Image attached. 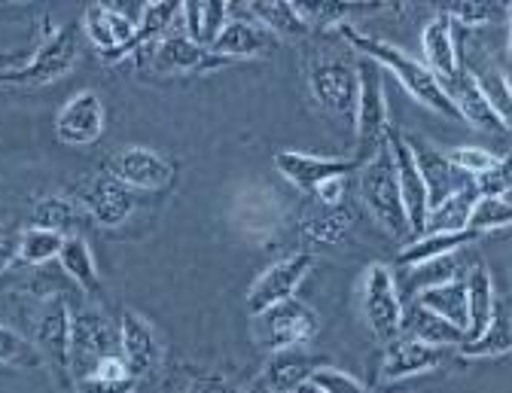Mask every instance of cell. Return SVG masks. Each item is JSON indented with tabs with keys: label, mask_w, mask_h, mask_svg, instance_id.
<instances>
[{
	"label": "cell",
	"mask_w": 512,
	"mask_h": 393,
	"mask_svg": "<svg viewBox=\"0 0 512 393\" xmlns=\"http://www.w3.org/2000/svg\"><path fill=\"white\" fill-rule=\"evenodd\" d=\"M339 31H342V37H345L357 52H363L366 58L378 61L384 71H391V74L400 80V86H403L418 104H424V107H430V110H436V113H442V116H448V119H461L458 110H455V104L448 101L442 83L433 77V71L427 68V64H421L418 58H412L409 52H403L400 46H394V43H388V40H378V37H369V34L357 31L354 25H342Z\"/></svg>",
	"instance_id": "cell-1"
},
{
	"label": "cell",
	"mask_w": 512,
	"mask_h": 393,
	"mask_svg": "<svg viewBox=\"0 0 512 393\" xmlns=\"http://www.w3.org/2000/svg\"><path fill=\"white\" fill-rule=\"evenodd\" d=\"M360 195H363L366 208L372 211V217L378 220V226L384 232H391L394 238L412 235L409 214L403 205V192H400V180H397V168H394L388 144H384L360 168Z\"/></svg>",
	"instance_id": "cell-2"
},
{
	"label": "cell",
	"mask_w": 512,
	"mask_h": 393,
	"mask_svg": "<svg viewBox=\"0 0 512 393\" xmlns=\"http://www.w3.org/2000/svg\"><path fill=\"white\" fill-rule=\"evenodd\" d=\"M360 74V95H357V113H354V125H357V162L360 168L388 144V98H384V83H381V71L369 61L357 64Z\"/></svg>",
	"instance_id": "cell-3"
},
{
	"label": "cell",
	"mask_w": 512,
	"mask_h": 393,
	"mask_svg": "<svg viewBox=\"0 0 512 393\" xmlns=\"http://www.w3.org/2000/svg\"><path fill=\"white\" fill-rule=\"evenodd\" d=\"M83 28L80 25H64L61 31H55L34 55L31 61H25L16 71H4L0 74V83H16V86H49L55 80H61L68 74L77 58H80V40Z\"/></svg>",
	"instance_id": "cell-4"
},
{
	"label": "cell",
	"mask_w": 512,
	"mask_h": 393,
	"mask_svg": "<svg viewBox=\"0 0 512 393\" xmlns=\"http://www.w3.org/2000/svg\"><path fill=\"white\" fill-rule=\"evenodd\" d=\"M122 357L119 333L98 308H83L71 317V375L74 381L95 375V369L110 360Z\"/></svg>",
	"instance_id": "cell-5"
},
{
	"label": "cell",
	"mask_w": 512,
	"mask_h": 393,
	"mask_svg": "<svg viewBox=\"0 0 512 393\" xmlns=\"http://www.w3.org/2000/svg\"><path fill=\"white\" fill-rule=\"evenodd\" d=\"M363 317L369 323V330L384 345L400 339V333H403L406 308H403V299L397 293L394 272L388 266H381V262L369 266L363 275Z\"/></svg>",
	"instance_id": "cell-6"
},
{
	"label": "cell",
	"mask_w": 512,
	"mask_h": 393,
	"mask_svg": "<svg viewBox=\"0 0 512 393\" xmlns=\"http://www.w3.org/2000/svg\"><path fill=\"white\" fill-rule=\"evenodd\" d=\"M308 86L314 101L327 113L354 119L360 95V74L354 64L342 58H317L308 68Z\"/></svg>",
	"instance_id": "cell-7"
},
{
	"label": "cell",
	"mask_w": 512,
	"mask_h": 393,
	"mask_svg": "<svg viewBox=\"0 0 512 393\" xmlns=\"http://www.w3.org/2000/svg\"><path fill=\"white\" fill-rule=\"evenodd\" d=\"M317 326H320V320L305 302L287 299L263 314H256V339H260L269 351L281 354V351L311 342Z\"/></svg>",
	"instance_id": "cell-8"
},
{
	"label": "cell",
	"mask_w": 512,
	"mask_h": 393,
	"mask_svg": "<svg viewBox=\"0 0 512 393\" xmlns=\"http://www.w3.org/2000/svg\"><path fill=\"white\" fill-rule=\"evenodd\" d=\"M71 311L64 299L52 296L37 311L34 323V345L43 357V363L52 369V375L61 384H71Z\"/></svg>",
	"instance_id": "cell-9"
},
{
	"label": "cell",
	"mask_w": 512,
	"mask_h": 393,
	"mask_svg": "<svg viewBox=\"0 0 512 393\" xmlns=\"http://www.w3.org/2000/svg\"><path fill=\"white\" fill-rule=\"evenodd\" d=\"M311 266H314V256L311 253H293L287 259L272 262V266L253 281V287L247 293V311L256 317V314H263V311H269V308L293 299L296 290H299V284L311 272Z\"/></svg>",
	"instance_id": "cell-10"
},
{
	"label": "cell",
	"mask_w": 512,
	"mask_h": 393,
	"mask_svg": "<svg viewBox=\"0 0 512 393\" xmlns=\"http://www.w3.org/2000/svg\"><path fill=\"white\" fill-rule=\"evenodd\" d=\"M83 31L104 61H119L125 55H132L138 19L122 13L113 4H92L83 16Z\"/></svg>",
	"instance_id": "cell-11"
},
{
	"label": "cell",
	"mask_w": 512,
	"mask_h": 393,
	"mask_svg": "<svg viewBox=\"0 0 512 393\" xmlns=\"http://www.w3.org/2000/svg\"><path fill=\"white\" fill-rule=\"evenodd\" d=\"M388 150H391V159H394V168H397V180H400V192H403V205H406V214H409L412 235L421 238L424 226H427V214H430L427 186H424V177L418 171L409 138L394 125L388 128Z\"/></svg>",
	"instance_id": "cell-12"
},
{
	"label": "cell",
	"mask_w": 512,
	"mask_h": 393,
	"mask_svg": "<svg viewBox=\"0 0 512 393\" xmlns=\"http://www.w3.org/2000/svg\"><path fill=\"white\" fill-rule=\"evenodd\" d=\"M229 58H220L211 49L192 43L186 34H168L150 49V71L156 74H211L226 68Z\"/></svg>",
	"instance_id": "cell-13"
},
{
	"label": "cell",
	"mask_w": 512,
	"mask_h": 393,
	"mask_svg": "<svg viewBox=\"0 0 512 393\" xmlns=\"http://www.w3.org/2000/svg\"><path fill=\"white\" fill-rule=\"evenodd\" d=\"M80 208L98 223V226H122L135 211L132 189L113 174H98L80 189Z\"/></svg>",
	"instance_id": "cell-14"
},
{
	"label": "cell",
	"mask_w": 512,
	"mask_h": 393,
	"mask_svg": "<svg viewBox=\"0 0 512 393\" xmlns=\"http://www.w3.org/2000/svg\"><path fill=\"white\" fill-rule=\"evenodd\" d=\"M275 168L302 192H314L320 183L360 171V162L357 159H339V156H314V153L281 150L275 156Z\"/></svg>",
	"instance_id": "cell-15"
},
{
	"label": "cell",
	"mask_w": 512,
	"mask_h": 393,
	"mask_svg": "<svg viewBox=\"0 0 512 393\" xmlns=\"http://www.w3.org/2000/svg\"><path fill=\"white\" fill-rule=\"evenodd\" d=\"M101 131H104V104H101V95L92 89L77 92L61 107V113L55 119V135L68 147L95 144L101 138Z\"/></svg>",
	"instance_id": "cell-16"
},
{
	"label": "cell",
	"mask_w": 512,
	"mask_h": 393,
	"mask_svg": "<svg viewBox=\"0 0 512 393\" xmlns=\"http://www.w3.org/2000/svg\"><path fill=\"white\" fill-rule=\"evenodd\" d=\"M119 351H122V360L128 366V375H132L135 381L150 375L162 357L159 339L153 333L150 320L132 308H125L119 317Z\"/></svg>",
	"instance_id": "cell-17"
},
{
	"label": "cell",
	"mask_w": 512,
	"mask_h": 393,
	"mask_svg": "<svg viewBox=\"0 0 512 393\" xmlns=\"http://www.w3.org/2000/svg\"><path fill=\"white\" fill-rule=\"evenodd\" d=\"M409 147H412V153H415L418 171H421L424 186H427V205H430V211H433L436 205H442L445 199H452V195H455L458 189H464L467 183H473V180H467L452 162H448V156H445L442 150L430 147L427 141L409 138Z\"/></svg>",
	"instance_id": "cell-18"
},
{
	"label": "cell",
	"mask_w": 512,
	"mask_h": 393,
	"mask_svg": "<svg viewBox=\"0 0 512 393\" xmlns=\"http://www.w3.org/2000/svg\"><path fill=\"white\" fill-rule=\"evenodd\" d=\"M421 46H424V58L427 68L433 71V77L439 83H448L461 74V55H458V40H455V22L448 13H436L421 34Z\"/></svg>",
	"instance_id": "cell-19"
},
{
	"label": "cell",
	"mask_w": 512,
	"mask_h": 393,
	"mask_svg": "<svg viewBox=\"0 0 512 393\" xmlns=\"http://www.w3.org/2000/svg\"><path fill=\"white\" fill-rule=\"evenodd\" d=\"M113 177L122 180L128 189H165L174 177V168L165 156L147 147H125L113 159Z\"/></svg>",
	"instance_id": "cell-20"
},
{
	"label": "cell",
	"mask_w": 512,
	"mask_h": 393,
	"mask_svg": "<svg viewBox=\"0 0 512 393\" xmlns=\"http://www.w3.org/2000/svg\"><path fill=\"white\" fill-rule=\"evenodd\" d=\"M442 89H445L448 101L455 104L458 116L464 122H470L473 128H482V131H506L503 122H500V116H497V110L491 107L488 95L482 92L479 80L467 68H461V74L455 80L442 83Z\"/></svg>",
	"instance_id": "cell-21"
},
{
	"label": "cell",
	"mask_w": 512,
	"mask_h": 393,
	"mask_svg": "<svg viewBox=\"0 0 512 393\" xmlns=\"http://www.w3.org/2000/svg\"><path fill=\"white\" fill-rule=\"evenodd\" d=\"M445 360L442 348H430L412 336H400L394 342H388V351H384V363H381V378L384 381H403L421 372H433L439 369Z\"/></svg>",
	"instance_id": "cell-22"
},
{
	"label": "cell",
	"mask_w": 512,
	"mask_h": 393,
	"mask_svg": "<svg viewBox=\"0 0 512 393\" xmlns=\"http://www.w3.org/2000/svg\"><path fill=\"white\" fill-rule=\"evenodd\" d=\"M275 49H278V37L256 19H229L223 34L211 46V52H217L220 58H229V61L272 55Z\"/></svg>",
	"instance_id": "cell-23"
},
{
	"label": "cell",
	"mask_w": 512,
	"mask_h": 393,
	"mask_svg": "<svg viewBox=\"0 0 512 393\" xmlns=\"http://www.w3.org/2000/svg\"><path fill=\"white\" fill-rule=\"evenodd\" d=\"M482 235L473 232V229H464V232H430V235H421L415 241H409L403 250H400V262L409 269H421L433 259H442V256H455L461 247L479 241Z\"/></svg>",
	"instance_id": "cell-24"
},
{
	"label": "cell",
	"mask_w": 512,
	"mask_h": 393,
	"mask_svg": "<svg viewBox=\"0 0 512 393\" xmlns=\"http://www.w3.org/2000/svg\"><path fill=\"white\" fill-rule=\"evenodd\" d=\"M232 19V7L223 4V0H196V4H183V34L202 46V49H211L217 43V37L223 34L226 22Z\"/></svg>",
	"instance_id": "cell-25"
},
{
	"label": "cell",
	"mask_w": 512,
	"mask_h": 393,
	"mask_svg": "<svg viewBox=\"0 0 512 393\" xmlns=\"http://www.w3.org/2000/svg\"><path fill=\"white\" fill-rule=\"evenodd\" d=\"M403 330H409L412 339H418V342H424V345H430V348H442V351H445V348H452V345H455V348L467 345V333L461 330V326L442 320L439 314L421 308L418 302L406 311Z\"/></svg>",
	"instance_id": "cell-26"
},
{
	"label": "cell",
	"mask_w": 512,
	"mask_h": 393,
	"mask_svg": "<svg viewBox=\"0 0 512 393\" xmlns=\"http://www.w3.org/2000/svg\"><path fill=\"white\" fill-rule=\"evenodd\" d=\"M418 305L439 314L442 320L461 326L467 333L470 330V302H467V281L455 278V281H445L436 287H427L418 293Z\"/></svg>",
	"instance_id": "cell-27"
},
{
	"label": "cell",
	"mask_w": 512,
	"mask_h": 393,
	"mask_svg": "<svg viewBox=\"0 0 512 393\" xmlns=\"http://www.w3.org/2000/svg\"><path fill=\"white\" fill-rule=\"evenodd\" d=\"M509 351H512V308L497 302L488 326L476 339L461 345V354L470 357V360H479V357H500V354H509Z\"/></svg>",
	"instance_id": "cell-28"
},
{
	"label": "cell",
	"mask_w": 512,
	"mask_h": 393,
	"mask_svg": "<svg viewBox=\"0 0 512 393\" xmlns=\"http://www.w3.org/2000/svg\"><path fill=\"white\" fill-rule=\"evenodd\" d=\"M58 262H61V272L68 275L71 281H77L86 296H101L98 266H95V256H92L86 238H80V235L64 238V247L58 253Z\"/></svg>",
	"instance_id": "cell-29"
},
{
	"label": "cell",
	"mask_w": 512,
	"mask_h": 393,
	"mask_svg": "<svg viewBox=\"0 0 512 393\" xmlns=\"http://www.w3.org/2000/svg\"><path fill=\"white\" fill-rule=\"evenodd\" d=\"M479 202V192L473 183H467L464 189H458L452 199H445L442 205H436L430 214H427V226H424V235L430 232H464L470 229V214Z\"/></svg>",
	"instance_id": "cell-30"
},
{
	"label": "cell",
	"mask_w": 512,
	"mask_h": 393,
	"mask_svg": "<svg viewBox=\"0 0 512 393\" xmlns=\"http://www.w3.org/2000/svg\"><path fill=\"white\" fill-rule=\"evenodd\" d=\"M467 302H470V330H467V342H470L485 330L494 308H497L494 281H491V272L485 262H476L467 278Z\"/></svg>",
	"instance_id": "cell-31"
},
{
	"label": "cell",
	"mask_w": 512,
	"mask_h": 393,
	"mask_svg": "<svg viewBox=\"0 0 512 393\" xmlns=\"http://www.w3.org/2000/svg\"><path fill=\"white\" fill-rule=\"evenodd\" d=\"M250 16L260 22L263 28H269L278 40L281 37H305L311 28L302 22V16L296 13L293 0H263V4H250Z\"/></svg>",
	"instance_id": "cell-32"
},
{
	"label": "cell",
	"mask_w": 512,
	"mask_h": 393,
	"mask_svg": "<svg viewBox=\"0 0 512 393\" xmlns=\"http://www.w3.org/2000/svg\"><path fill=\"white\" fill-rule=\"evenodd\" d=\"M80 217H83L80 202L64 199V195H46V199H40V202L34 205V226L61 232L64 238L77 235L74 229L80 226Z\"/></svg>",
	"instance_id": "cell-33"
},
{
	"label": "cell",
	"mask_w": 512,
	"mask_h": 393,
	"mask_svg": "<svg viewBox=\"0 0 512 393\" xmlns=\"http://www.w3.org/2000/svg\"><path fill=\"white\" fill-rule=\"evenodd\" d=\"M61 247H64V235L52 229L28 226L19 235V259L28 262V266H43L49 259H58Z\"/></svg>",
	"instance_id": "cell-34"
},
{
	"label": "cell",
	"mask_w": 512,
	"mask_h": 393,
	"mask_svg": "<svg viewBox=\"0 0 512 393\" xmlns=\"http://www.w3.org/2000/svg\"><path fill=\"white\" fill-rule=\"evenodd\" d=\"M311 372H314V369H308L305 360H299V357L281 351V354L269 363L266 378H269L272 390H278V393H296V390L311 378Z\"/></svg>",
	"instance_id": "cell-35"
},
{
	"label": "cell",
	"mask_w": 512,
	"mask_h": 393,
	"mask_svg": "<svg viewBox=\"0 0 512 393\" xmlns=\"http://www.w3.org/2000/svg\"><path fill=\"white\" fill-rule=\"evenodd\" d=\"M476 80H479L482 92L488 95L491 107L497 110L503 128L512 131V83L506 80V74L497 71L494 64H488V68H485L482 74H476Z\"/></svg>",
	"instance_id": "cell-36"
},
{
	"label": "cell",
	"mask_w": 512,
	"mask_h": 393,
	"mask_svg": "<svg viewBox=\"0 0 512 393\" xmlns=\"http://www.w3.org/2000/svg\"><path fill=\"white\" fill-rule=\"evenodd\" d=\"M296 13L302 16V22L311 28V25H345L348 16H357V13H375L378 7H354V4H317V0H293Z\"/></svg>",
	"instance_id": "cell-37"
},
{
	"label": "cell",
	"mask_w": 512,
	"mask_h": 393,
	"mask_svg": "<svg viewBox=\"0 0 512 393\" xmlns=\"http://www.w3.org/2000/svg\"><path fill=\"white\" fill-rule=\"evenodd\" d=\"M0 363L19 366V369H37L43 363V357L34 342H28L25 336H19L16 330L0 323Z\"/></svg>",
	"instance_id": "cell-38"
},
{
	"label": "cell",
	"mask_w": 512,
	"mask_h": 393,
	"mask_svg": "<svg viewBox=\"0 0 512 393\" xmlns=\"http://www.w3.org/2000/svg\"><path fill=\"white\" fill-rule=\"evenodd\" d=\"M512 226V202L506 199H491V195H479V202L470 214V229L485 235L494 229Z\"/></svg>",
	"instance_id": "cell-39"
},
{
	"label": "cell",
	"mask_w": 512,
	"mask_h": 393,
	"mask_svg": "<svg viewBox=\"0 0 512 393\" xmlns=\"http://www.w3.org/2000/svg\"><path fill=\"white\" fill-rule=\"evenodd\" d=\"M445 156L464 177H473V180L488 174L500 162V156H494L491 150H482V147H458V150H448Z\"/></svg>",
	"instance_id": "cell-40"
},
{
	"label": "cell",
	"mask_w": 512,
	"mask_h": 393,
	"mask_svg": "<svg viewBox=\"0 0 512 393\" xmlns=\"http://www.w3.org/2000/svg\"><path fill=\"white\" fill-rule=\"evenodd\" d=\"M348 229V214L339 211V208H327L324 214H317L308 220L305 232L311 241H320V244H333L342 238V232Z\"/></svg>",
	"instance_id": "cell-41"
},
{
	"label": "cell",
	"mask_w": 512,
	"mask_h": 393,
	"mask_svg": "<svg viewBox=\"0 0 512 393\" xmlns=\"http://www.w3.org/2000/svg\"><path fill=\"white\" fill-rule=\"evenodd\" d=\"M473 186H476V192L479 195H491V199H503V195L512 189V153L509 156H503L488 174H482V177H476L473 180Z\"/></svg>",
	"instance_id": "cell-42"
},
{
	"label": "cell",
	"mask_w": 512,
	"mask_h": 393,
	"mask_svg": "<svg viewBox=\"0 0 512 393\" xmlns=\"http://www.w3.org/2000/svg\"><path fill=\"white\" fill-rule=\"evenodd\" d=\"M308 381H311L314 387H320L324 393H369L354 375H348V372H342V369H330V366L314 369Z\"/></svg>",
	"instance_id": "cell-43"
},
{
	"label": "cell",
	"mask_w": 512,
	"mask_h": 393,
	"mask_svg": "<svg viewBox=\"0 0 512 393\" xmlns=\"http://www.w3.org/2000/svg\"><path fill=\"white\" fill-rule=\"evenodd\" d=\"M442 13H448L452 16V22L458 25H485V22H491V19H497V16H503V10L500 7H494V4H452V7H442Z\"/></svg>",
	"instance_id": "cell-44"
},
{
	"label": "cell",
	"mask_w": 512,
	"mask_h": 393,
	"mask_svg": "<svg viewBox=\"0 0 512 393\" xmlns=\"http://www.w3.org/2000/svg\"><path fill=\"white\" fill-rule=\"evenodd\" d=\"M135 378H80L77 393H135Z\"/></svg>",
	"instance_id": "cell-45"
},
{
	"label": "cell",
	"mask_w": 512,
	"mask_h": 393,
	"mask_svg": "<svg viewBox=\"0 0 512 393\" xmlns=\"http://www.w3.org/2000/svg\"><path fill=\"white\" fill-rule=\"evenodd\" d=\"M16 259H19V235L0 229V275L10 272L16 266Z\"/></svg>",
	"instance_id": "cell-46"
},
{
	"label": "cell",
	"mask_w": 512,
	"mask_h": 393,
	"mask_svg": "<svg viewBox=\"0 0 512 393\" xmlns=\"http://www.w3.org/2000/svg\"><path fill=\"white\" fill-rule=\"evenodd\" d=\"M314 195H317V202L324 205V208H339L342 195H345V177H336V180L320 183V186L314 189Z\"/></svg>",
	"instance_id": "cell-47"
},
{
	"label": "cell",
	"mask_w": 512,
	"mask_h": 393,
	"mask_svg": "<svg viewBox=\"0 0 512 393\" xmlns=\"http://www.w3.org/2000/svg\"><path fill=\"white\" fill-rule=\"evenodd\" d=\"M506 16H509V71H512V4L506 7Z\"/></svg>",
	"instance_id": "cell-48"
},
{
	"label": "cell",
	"mask_w": 512,
	"mask_h": 393,
	"mask_svg": "<svg viewBox=\"0 0 512 393\" xmlns=\"http://www.w3.org/2000/svg\"><path fill=\"white\" fill-rule=\"evenodd\" d=\"M296 393H324V390H320V387H314L311 381H305V384H302V387H299Z\"/></svg>",
	"instance_id": "cell-49"
}]
</instances>
